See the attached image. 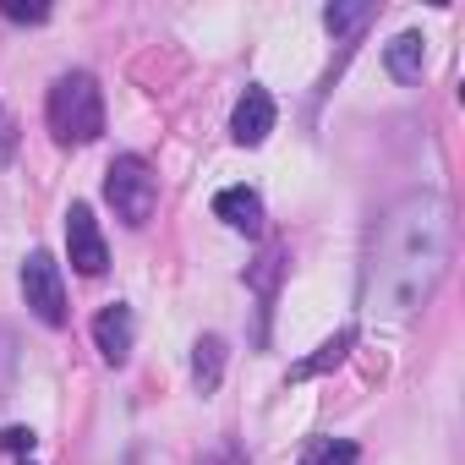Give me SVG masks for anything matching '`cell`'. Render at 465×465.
Masks as SVG:
<instances>
[{"instance_id":"obj_17","label":"cell","mask_w":465,"mask_h":465,"mask_svg":"<svg viewBox=\"0 0 465 465\" xmlns=\"http://www.w3.org/2000/svg\"><path fill=\"white\" fill-rule=\"evenodd\" d=\"M12 159V121H6V110H0V164Z\"/></svg>"},{"instance_id":"obj_10","label":"cell","mask_w":465,"mask_h":465,"mask_svg":"<svg viewBox=\"0 0 465 465\" xmlns=\"http://www.w3.org/2000/svg\"><path fill=\"white\" fill-rule=\"evenodd\" d=\"M192 378H197L203 394L219 389V378H224V340H219V334H203V340L192 345Z\"/></svg>"},{"instance_id":"obj_14","label":"cell","mask_w":465,"mask_h":465,"mask_svg":"<svg viewBox=\"0 0 465 465\" xmlns=\"http://www.w3.org/2000/svg\"><path fill=\"white\" fill-rule=\"evenodd\" d=\"M39 438H34V427H0V449L6 454H23L28 460V449H34Z\"/></svg>"},{"instance_id":"obj_13","label":"cell","mask_w":465,"mask_h":465,"mask_svg":"<svg viewBox=\"0 0 465 465\" xmlns=\"http://www.w3.org/2000/svg\"><path fill=\"white\" fill-rule=\"evenodd\" d=\"M323 23H329V34H356V28H367L372 23V6H329L323 12Z\"/></svg>"},{"instance_id":"obj_9","label":"cell","mask_w":465,"mask_h":465,"mask_svg":"<svg viewBox=\"0 0 465 465\" xmlns=\"http://www.w3.org/2000/svg\"><path fill=\"white\" fill-rule=\"evenodd\" d=\"M421 61H427L421 34H400V39H389V50H383V66H389L394 83H421Z\"/></svg>"},{"instance_id":"obj_18","label":"cell","mask_w":465,"mask_h":465,"mask_svg":"<svg viewBox=\"0 0 465 465\" xmlns=\"http://www.w3.org/2000/svg\"><path fill=\"white\" fill-rule=\"evenodd\" d=\"M23 465H34V460H23Z\"/></svg>"},{"instance_id":"obj_11","label":"cell","mask_w":465,"mask_h":465,"mask_svg":"<svg viewBox=\"0 0 465 465\" xmlns=\"http://www.w3.org/2000/svg\"><path fill=\"white\" fill-rule=\"evenodd\" d=\"M351 340H356V329H340L334 340H323V345H318V356L296 361V367H291V378L302 383V378H312V372H329V367H340V361H345V351H351Z\"/></svg>"},{"instance_id":"obj_7","label":"cell","mask_w":465,"mask_h":465,"mask_svg":"<svg viewBox=\"0 0 465 465\" xmlns=\"http://www.w3.org/2000/svg\"><path fill=\"white\" fill-rule=\"evenodd\" d=\"M269 132H274V99H269V88H247L236 99V115H230V137L242 148H258Z\"/></svg>"},{"instance_id":"obj_4","label":"cell","mask_w":465,"mask_h":465,"mask_svg":"<svg viewBox=\"0 0 465 465\" xmlns=\"http://www.w3.org/2000/svg\"><path fill=\"white\" fill-rule=\"evenodd\" d=\"M23 302L34 307L39 323H50V329L66 323V285H61V263L50 252H28L23 258Z\"/></svg>"},{"instance_id":"obj_16","label":"cell","mask_w":465,"mask_h":465,"mask_svg":"<svg viewBox=\"0 0 465 465\" xmlns=\"http://www.w3.org/2000/svg\"><path fill=\"white\" fill-rule=\"evenodd\" d=\"M197 465H242V454H236V443H219L213 454H203Z\"/></svg>"},{"instance_id":"obj_15","label":"cell","mask_w":465,"mask_h":465,"mask_svg":"<svg viewBox=\"0 0 465 465\" xmlns=\"http://www.w3.org/2000/svg\"><path fill=\"white\" fill-rule=\"evenodd\" d=\"M0 17L6 23H45L50 6H23V0H0Z\"/></svg>"},{"instance_id":"obj_3","label":"cell","mask_w":465,"mask_h":465,"mask_svg":"<svg viewBox=\"0 0 465 465\" xmlns=\"http://www.w3.org/2000/svg\"><path fill=\"white\" fill-rule=\"evenodd\" d=\"M104 197H110L115 219H126V224H148V213H153V203H159V181H153L148 159L121 153V159L110 164V175H104Z\"/></svg>"},{"instance_id":"obj_8","label":"cell","mask_w":465,"mask_h":465,"mask_svg":"<svg viewBox=\"0 0 465 465\" xmlns=\"http://www.w3.org/2000/svg\"><path fill=\"white\" fill-rule=\"evenodd\" d=\"M213 213H219L230 230H242V236H258V230H263V197H258L252 186H224V192L213 197Z\"/></svg>"},{"instance_id":"obj_5","label":"cell","mask_w":465,"mask_h":465,"mask_svg":"<svg viewBox=\"0 0 465 465\" xmlns=\"http://www.w3.org/2000/svg\"><path fill=\"white\" fill-rule=\"evenodd\" d=\"M66 252H72V269L88 274V280L104 274V263H110V247L99 236V219H94L88 203H72V213H66Z\"/></svg>"},{"instance_id":"obj_1","label":"cell","mask_w":465,"mask_h":465,"mask_svg":"<svg viewBox=\"0 0 465 465\" xmlns=\"http://www.w3.org/2000/svg\"><path fill=\"white\" fill-rule=\"evenodd\" d=\"M454 252V213L438 192H411L394 208H383V219L372 224L367 242V269H361V291L372 312L405 318L416 312Z\"/></svg>"},{"instance_id":"obj_2","label":"cell","mask_w":465,"mask_h":465,"mask_svg":"<svg viewBox=\"0 0 465 465\" xmlns=\"http://www.w3.org/2000/svg\"><path fill=\"white\" fill-rule=\"evenodd\" d=\"M45 121L55 132V143H94L104 132V94L88 72H66L50 83L45 99Z\"/></svg>"},{"instance_id":"obj_12","label":"cell","mask_w":465,"mask_h":465,"mask_svg":"<svg viewBox=\"0 0 465 465\" xmlns=\"http://www.w3.org/2000/svg\"><path fill=\"white\" fill-rule=\"evenodd\" d=\"M356 443L351 438H312L307 443V454H302V465H356Z\"/></svg>"},{"instance_id":"obj_6","label":"cell","mask_w":465,"mask_h":465,"mask_svg":"<svg viewBox=\"0 0 465 465\" xmlns=\"http://www.w3.org/2000/svg\"><path fill=\"white\" fill-rule=\"evenodd\" d=\"M132 340H137V318H132V307L110 302V307L94 318V345H99V356H104L110 367H121V361L132 356Z\"/></svg>"}]
</instances>
